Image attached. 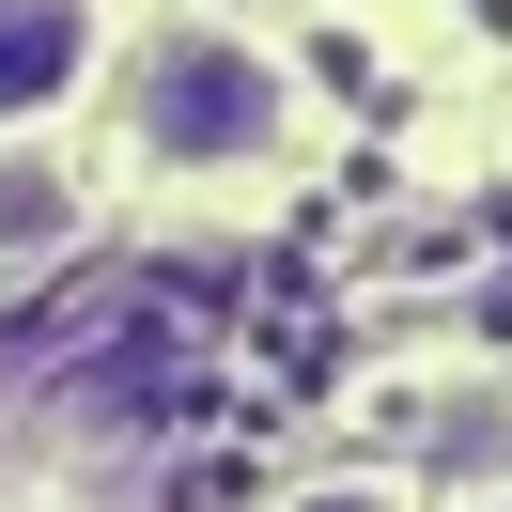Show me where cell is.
Here are the masks:
<instances>
[{
	"label": "cell",
	"mask_w": 512,
	"mask_h": 512,
	"mask_svg": "<svg viewBox=\"0 0 512 512\" xmlns=\"http://www.w3.org/2000/svg\"><path fill=\"white\" fill-rule=\"evenodd\" d=\"M140 140H156V156H264V140H280V63H264L249 32H218V16L156 32V63H140Z\"/></svg>",
	"instance_id": "obj_1"
},
{
	"label": "cell",
	"mask_w": 512,
	"mask_h": 512,
	"mask_svg": "<svg viewBox=\"0 0 512 512\" xmlns=\"http://www.w3.org/2000/svg\"><path fill=\"white\" fill-rule=\"evenodd\" d=\"M78 63H94V0H0V125L63 109Z\"/></svg>",
	"instance_id": "obj_2"
},
{
	"label": "cell",
	"mask_w": 512,
	"mask_h": 512,
	"mask_svg": "<svg viewBox=\"0 0 512 512\" xmlns=\"http://www.w3.org/2000/svg\"><path fill=\"white\" fill-rule=\"evenodd\" d=\"M280 512H388L373 481H326V497H280Z\"/></svg>",
	"instance_id": "obj_3"
},
{
	"label": "cell",
	"mask_w": 512,
	"mask_h": 512,
	"mask_svg": "<svg viewBox=\"0 0 512 512\" xmlns=\"http://www.w3.org/2000/svg\"><path fill=\"white\" fill-rule=\"evenodd\" d=\"M481 512H512V497H481Z\"/></svg>",
	"instance_id": "obj_4"
}]
</instances>
